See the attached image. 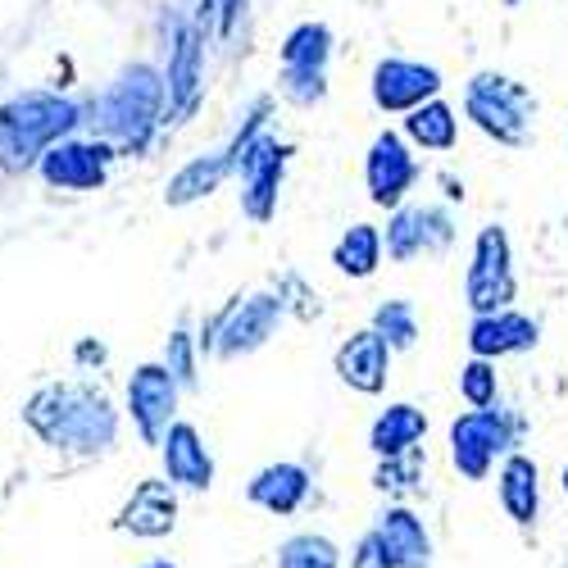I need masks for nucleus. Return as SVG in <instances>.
I'll return each mask as SVG.
<instances>
[{"instance_id":"obj_10","label":"nucleus","mask_w":568,"mask_h":568,"mask_svg":"<svg viewBox=\"0 0 568 568\" xmlns=\"http://www.w3.org/2000/svg\"><path fill=\"white\" fill-rule=\"evenodd\" d=\"M287 160H292L287 141H277L273 132H260L242 151V160L232 164V178L242 182V214L251 223H273L282 178H287Z\"/></svg>"},{"instance_id":"obj_36","label":"nucleus","mask_w":568,"mask_h":568,"mask_svg":"<svg viewBox=\"0 0 568 568\" xmlns=\"http://www.w3.org/2000/svg\"><path fill=\"white\" fill-rule=\"evenodd\" d=\"M559 491H564V500H568V464L559 468Z\"/></svg>"},{"instance_id":"obj_14","label":"nucleus","mask_w":568,"mask_h":568,"mask_svg":"<svg viewBox=\"0 0 568 568\" xmlns=\"http://www.w3.org/2000/svg\"><path fill=\"white\" fill-rule=\"evenodd\" d=\"M455 242V214L446 205H400L387 219L383 246L387 260L396 264H414L418 255H442Z\"/></svg>"},{"instance_id":"obj_1","label":"nucleus","mask_w":568,"mask_h":568,"mask_svg":"<svg viewBox=\"0 0 568 568\" xmlns=\"http://www.w3.org/2000/svg\"><path fill=\"white\" fill-rule=\"evenodd\" d=\"M23 423L60 455H105L119 442V409L97 383H45L28 396Z\"/></svg>"},{"instance_id":"obj_9","label":"nucleus","mask_w":568,"mask_h":568,"mask_svg":"<svg viewBox=\"0 0 568 568\" xmlns=\"http://www.w3.org/2000/svg\"><path fill=\"white\" fill-rule=\"evenodd\" d=\"M205 101V32L169 14V69H164V123H186Z\"/></svg>"},{"instance_id":"obj_21","label":"nucleus","mask_w":568,"mask_h":568,"mask_svg":"<svg viewBox=\"0 0 568 568\" xmlns=\"http://www.w3.org/2000/svg\"><path fill=\"white\" fill-rule=\"evenodd\" d=\"M310 491H314V478H310V468L296 464V459L264 464L255 478L246 483V500L260 505V509L273 514V518H292V514H301L305 500H310Z\"/></svg>"},{"instance_id":"obj_5","label":"nucleus","mask_w":568,"mask_h":568,"mask_svg":"<svg viewBox=\"0 0 568 568\" xmlns=\"http://www.w3.org/2000/svg\"><path fill=\"white\" fill-rule=\"evenodd\" d=\"M287 318V305H282L277 292H251V296H232L205 327H201V355L214 359H242L255 355L260 346L273 342V333Z\"/></svg>"},{"instance_id":"obj_13","label":"nucleus","mask_w":568,"mask_h":568,"mask_svg":"<svg viewBox=\"0 0 568 568\" xmlns=\"http://www.w3.org/2000/svg\"><path fill=\"white\" fill-rule=\"evenodd\" d=\"M178 377L164 364H136L128 377V418L146 446H160L178 423Z\"/></svg>"},{"instance_id":"obj_26","label":"nucleus","mask_w":568,"mask_h":568,"mask_svg":"<svg viewBox=\"0 0 568 568\" xmlns=\"http://www.w3.org/2000/svg\"><path fill=\"white\" fill-rule=\"evenodd\" d=\"M383 255H387L383 227H373V223H351V227L342 232V242L333 246V264H337V273L351 277V282L373 277L377 268H383Z\"/></svg>"},{"instance_id":"obj_31","label":"nucleus","mask_w":568,"mask_h":568,"mask_svg":"<svg viewBox=\"0 0 568 568\" xmlns=\"http://www.w3.org/2000/svg\"><path fill=\"white\" fill-rule=\"evenodd\" d=\"M459 400L468 409H491L500 400V377H496L491 359H468L459 368Z\"/></svg>"},{"instance_id":"obj_28","label":"nucleus","mask_w":568,"mask_h":568,"mask_svg":"<svg viewBox=\"0 0 568 568\" xmlns=\"http://www.w3.org/2000/svg\"><path fill=\"white\" fill-rule=\"evenodd\" d=\"M368 327L377 337H383L392 351H409L414 342H418V310H414V301H383L373 310V318H368Z\"/></svg>"},{"instance_id":"obj_29","label":"nucleus","mask_w":568,"mask_h":568,"mask_svg":"<svg viewBox=\"0 0 568 568\" xmlns=\"http://www.w3.org/2000/svg\"><path fill=\"white\" fill-rule=\"evenodd\" d=\"M373 487L383 496H392V505H405L423 487V455L409 450V455H396V459H377Z\"/></svg>"},{"instance_id":"obj_7","label":"nucleus","mask_w":568,"mask_h":568,"mask_svg":"<svg viewBox=\"0 0 568 568\" xmlns=\"http://www.w3.org/2000/svg\"><path fill=\"white\" fill-rule=\"evenodd\" d=\"M277 97L296 105V110H314L327 101V64H333V28L305 19L296 23L277 45Z\"/></svg>"},{"instance_id":"obj_4","label":"nucleus","mask_w":568,"mask_h":568,"mask_svg":"<svg viewBox=\"0 0 568 568\" xmlns=\"http://www.w3.org/2000/svg\"><path fill=\"white\" fill-rule=\"evenodd\" d=\"M464 119L487 141H496V146L524 151L532 141V123H537V97L524 82H514L509 73L483 69L464 82Z\"/></svg>"},{"instance_id":"obj_38","label":"nucleus","mask_w":568,"mask_h":568,"mask_svg":"<svg viewBox=\"0 0 568 568\" xmlns=\"http://www.w3.org/2000/svg\"><path fill=\"white\" fill-rule=\"evenodd\" d=\"M505 6H524V0H505Z\"/></svg>"},{"instance_id":"obj_37","label":"nucleus","mask_w":568,"mask_h":568,"mask_svg":"<svg viewBox=\"0 0 568 568\" xmlns=\"http://www.w3.org/2000/svg\"><path fill=\"white\" fill-rule=\"evenodd\" d=\"M141 568H178V564H169V559H146Z\"/></svg>"},{"instance_id":"obj_22","label":"nucleus","mask_w":568,"mask_h":568,"mask_svg":"<svg viewBox=\"0 0 568 568\" xmlns=\"http://www.w3.org/2000/svg\"><path fill=\"white\" fill-rule=\"evenodd\" d=\"M496 496H500L505 518H514L518 528H537V518H541V468H537V459L524 450L505 455L496 468Z\"/></svg>"},{"instance_id":"obj_11","label":"nucleus","mask_w":568,"mask_h":568,"mask_svg":"<svg viewBox=\"0 0 568 568\" xmlns=\"http://www.w3.org/2000/svg\"><path fill=\"white\" fill-rule=\"evenodd\" d=\"M442 69L437 64H423V60H405V55H387L377 60L368 73V97L383 114H414L418 105H428L442 97Z\"/></svg>"},{"instance_id":"obj_32","label":"nucleus","mask_w":568,"mask_h":568,"mask_svg":"<svg viewBox=\"0 0 568 568\" xmlns=\"http://www.w3.org/2000/svg\"><path fill=\"white\" fill-rule=\"evenodd\" d=\"M160 364L178 377V387L192 392V387H196V368H201V346H196V337L186 333V327H178V333L169 337V346H164V359H160Z\"/></svg>"},{"instance_id":"obj_19","label":"nucleus","mask_w":568,"mask_h":568,"mask_svg":"<svg viewBox=\"0 0 568 568\" xmlns=\"http://www.w3.org/2000/svg\"><path fill=\"white\" fill-rule=\"evenodd\" d=\"M392 346L373 333V327H359V333H351L342 346H337V377L359 392V396H383L387 392V377H392Z\"/></svg>"},{"instance_id":"obj_27","label":"nucleus","mask_w":568,"mask_h":568,"mask_svg":"<svg viewBox=\"0 0 568 568\" xmlns=\"http://www.w3.org/2000/svg\"><path fill=\"white\" fill-rule=\"evenodd\" d=\"M277 568H342V550L323 532H292L277 546Z\"/></svg>"},{"instance_id":"obj_18","label":"nucleus","mask_w":568,"mask_h":568,"mask_svg":"<svg viewBox=\"0 0 568 568\" xmlns=\"http://www.w3.org/2000/svg\"><path fill=\"white\" fill-rule=\"evenodd\" d=\"M468 355L473 359H505V355H528L541 342V323L518 314V310H500V314H478L468 323Z\"/></svg>"},{"instance_id":"obj_8","label":"nucleus","mask_w":568,"mask_h":568,"mask_svg":"<svg viewBox=\"0 0 568 568\" xmlns=\"http://www.w3.org/2000/svg\"><path fill=\"white\" fill-rule=\"evenodd\" d=\"M514 296H518V277H514L509 232L500 223H487L473 236V255H468V273H464V305L478 318V314L514 310Z\"/></svg>"},{"instance_id":"obj_23","label":"nucleus","mask_w":568,"mask_h":568,"mask_svg":"<svg viewBox=\"0 0 568 568\" xmlns=\"http://www.w3.org/2000/svg\"><path fill=\"white\" fill-rule=\"evenodd\" d=\"M423 437H428V414H423L418 405H409V400H396V405H387L383 414L373 418L368 450H373L377 459H396V455L418 450Z\"/></svg>"},{"instance_id":"obj_30","label":"nucleus","mask_w":568,"mask_h":568,"mask_svg":"<svg viewBox=\"0 0 568 568\" xmlns=\"http://www.w3.org/2000/svg\"><path fill=\"white\" fill-rule=\"evenodd\" d=\"M246 10H251V0H201V10H196V28L205 32V37H214V41H232L236 37V28L246 23Z\"/></svg>"},{"instance_id":"obj_2","label":"nucleus","mask_w":568,"mask_h":568,"mask_svg":"<svg viewBox=\"0 0 568 568\" xmlns=\"http://www.w3.org/2000/svg\"><path fill=\"white\" fill-rule=\"evenodd\" d=\"M82 123L97 128V141H110L119 155H141L164 123V73L151 64L123 69L97 101L82 110Z\"/></svg>"},{"instance_id":"obj_25","label":"nucleus","mask_w":568,"mask_h":568,"mask_svg":"<svg viewBox=\"0 0 568 568\" xmlns=\"http://www.w3.org/2000/svg\"><path fill=\"white\" fill-rule=\"evenodd\" d=\"M414 151H428V155H450L459 146V114L455 105H446L442 97L418 105L414 114H405V132H400Z\"/></svg>"},{"instance_id":"obj_3","label":"nucleus","mask_w":568,"mask_h":568,"mask_svg":"<svg viewBox=\"0 0 568 568\" xmlns=\"http://www.w3.org/2000/svg\"><path fill=\"white\" fill-rule=\"evenodd\" d=\"M78 128L82 105H73L69 97H51V91H23V97L0 105V164L10 173H28Z\"/></svg>"},{"instance_id":"obj_16","label":"nucleus","mask_w":568,"mask_h":568,"mask_svg":"<svg viewBox=\"0 0 568 568\" xmlns=\"http://www.w3.org/2000/svg\"><path fill=\"white\" fill-rule=\"evenodd\" d=\"M160 464H164V483L173 491H210L214 487V455H210L201 428L186 418H178L169 437L160 442Z\"/></svg>"},{"instance_id":"obj_6","label":"nucleus","mask_w":568,"mask_h":568,"mask_svg":"<svg viewBox=\"0 0 568 568\" xmlns=\"http://www.w3.org/2000/svg\"><path fill=\"white\" fill-rule=\"evenodd\" d=\"M518 437H524V418L491 405V409H464L450 433H446V446H450V468L459 473L464 483H483L487 473L496 468V459L514 455Z\"/></svg>"},{"instance_id":"obj_24","label":"nucleus","mask_w":568,"mask_h":568,"mask_svg":"<svg viewBox=\"0 0 568 568\" xmlns=\"http://www.w3.org/2000/svg\"><path fill=\"white\" fill-rule=\"evenodd\" d=\"M227 178H232V164H227V155H223V151L196 155V160H186V164L169 178V186H164V205H173V210L196 205V201L214 196Z\"/></svg>"},{"instance_id":"obj_35","label":"nucleus","mask_w":568,"mask_h":568,"mask_svg":"<svg viewBox=\"0 0 568 568\" xmlns=\"http://www.w3.org/2000/svg\"><path fill=\"white\" fill-rule=\"evenodd\" d=\"M78 359L82 364H101L105 359V346L101 342H78Z\"/></svg>"},{"instance_id":"obj_17","label":"nucleus","mask_w":568,"mask_h":568,"mask_svg":"<svg viewBox=\"0 0 568 568\" xmlns=\"http://www.w3.org/2000/svg\"><path fill=\"white\" fill-rule=\"evenodd\" d=\"M368 532L377 550H383L387 568H433V537L409 505H387L373 518Z\"/></svg>"},{"instance_id":"obj_15","label":"nucleus","mask_w":568,"mask_h":568,"mask_svg":"<svg viewBox=\"0 0 568 568\" xmlns=\"http://www.w3.org/2000/svg\"><path fill=\"white\" fill-rule=\"evenodd\" d=\"M119 160V151L110 141H97V136H69L60 146H51L41 155L37 173L45 178V186L55 192H97L110 178V164Z\"/></svg>"},{"instance_id":"obj_20","label":"nucleus","mask_w":568,"mask_h":568,"mask_svg":"<svg viewBox=\"0 0 568 568\" xmlns=\"http://www.w3.org/2000/svg\"><path fill=\"white\" fill-rule=\"evenodd\" d=\"M119 532H132L141 541H160L178 528V491L164 483V478H146V483H136L132 496L123 500L119 509Z\"/></svg>"},{"instance_id":"obj_34","label":"nucleus","mask_w":568,"mask_h":568,"mask_svg":"<svg viewBox=\"0 0 568 568\" xmlns=\"http://www.w3.org/2000/svg\"><path fill=\"white\" fill-rule=\"evenodd\" d=\"M351 568H387V559H383V550H377L373 532L359 537V546H355V555H351Z\"/></svg>"},{"instance_id":"obj_33","label":"nucleus","mask_w":568,"mask_h":568,"mask_svg":"<svg viewBox=\"0 0 568 568\" xmlns=\"http://www.w3.org/2000/svg\"><path fill=\"white\" fill-rule=\"evenodd\" d=\"M277 296H282V305H287V314L296 310L301 318H318V310H323V305H318V292H310L296 273H287V277L277 282Z\"/></svg>"},{"instance_id":"obj_12","label":"nucleus","mask_w":568,"mask_h":568,"mask_svg":"<svg viewBox=\"0 0 568 568\" xmlns=\"http://www.w3.org/2000/svg\"><path fill=\"white\" fill-rule=\"evenodd\" d=\"M364 186H368V201L377 210H400L405 196L418 186V160H414V146L400 136V132H377L368 141V155H364Z\"/></svg>"}]
</instances>
